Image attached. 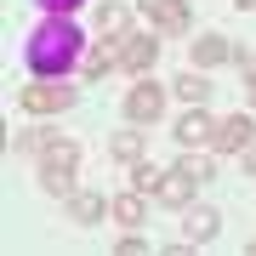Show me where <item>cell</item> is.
Wrapping results in <instances>:
<instances>
[{
	"label": "cell",
	"mask_w": 256,
	"mask_h": 256,
	"mask_svg": "<svg viewBox=\"0 0 256 256\" xmlns=\"http://www.w3.org/2000/svg\"><path fill=\"white\" fill-rule=\"evenodd\" d=\"M86 46H92V40L80 34L74 18H46L28 34V46H23L28 74H34V80H68V74L86 63Z\"/></svg>",
	"instance_id": "6da1fadb"
},
{
	"label": "cell",
	"mask_w": 256,
	"mask_h": 256,
	"mask_svg": "<svg viewBox=\"0 0 256 256\" xmlns=\"http://www.w3.org/2000/svg\"><path fill=\"white\" fill-rule=\"evenodd\" d=\"M165 86L160 80H148V74H137V86H131L126 92V102H120V108H126V120L131 126H154V120H165Z\"/></svg>",
	"instance_id": "7a4b0ae2"
},
{
	"label": "cell",
	"mask_w": 256,
	"mask_h": 256,
	"mask_svg": "<svg viewBox=\"0 0 256 256\" xmlns=\"http://www.w3.org/2000/svg\"><path fill=\"white\" fill-rule=\"evenodd\" d=\"M18 102H23L28 114H63V108L80 102V92H74L68 80H34V86H23V92H18Z\"/></svg>",
	"instance_id": "3957f363"
},
{
	"label": "cell",
	"mask_w": 256,
	"mask_h": 256,
	"mask_svg": "<svg viewBox=\"0 0 256 256\" xmlns=\"http://www.w3.org/2000/svg\"><path fill=\"white\" fill-rule=\"evenodd\" d=\"M234 52H239V40H228L222 28H205V34H194V46H188V63L194 68H222V63H234Z\"/></svg>",
	"instance_id": "277c9868"
},
{
	"label": "cell",
	"mask_w": 256,
	"mask_h": 256,
	"mask_svg": "<svg viewBox=\"0 0 256 256\" xmlns=\"http://www.w3.org/2000/svg\"><path fill=\"white\" fill-rule=\"evenodd\" d=\"M245 142H256V114H222L210 131V154H239Z\"/></svg>",
	"instance_id": "5b68a950"
},
{
	"label": "cell",
	"mask_w": 256,
	"mask_h": 256,
	"mask_svg": "<svg viewBox=\"0 0 256 256\" xmlns=\"http://www.w3.org/2000/svg\"><path fill=\"white\" fill-rule=\"evenodd\" d=\"M34 165H40V171H80V142L46 126V142H40V154H34Z\"/></svg>",
	"instance_id": "8992f818"
},
{
	"label": "cell",
	"mask_w": 256,
	"mask_h": 256,
	"mask_svg": "<svg viewBox=\"0 0 256 256\" xmlns=\"http://www.w3.org/2000/svg\"><path fill=\"white\" fill-rule=\"evenodd\" d=\"M120 68V34H102L86 46V63H80V80L86 86H97V80H108V74Z\"/></svg>",
	"instance_id": "52a82bcc"
},
{
	"label": "cell",
	"mask_w": 256,
	"mask_h": 256,
	"mask_svg": "<svg viewBox=\"0 0 256 256\" xmlns=\"http://www.w3.org/2000/svg\"><path fill=\"white\" fill-rule=\"evenodd\" d=\"M142 12H148V23H154V34H188L194 28L188 0H142Z\"/></svg>",
	"instance_id": "ba28073f"
},
{
	"label": "cell",
	"mask_w": 256,
	"mask_h": 256,
	"mask_svg": "<svg viewBox=\"0 0 256 256\" xmlns=\"http://www.w3.org/2000/svg\"><path fill=\"white\" fill-rule=\"evenodd\" d=\"M154 57H160V34H154V28L120 40V68H126V74H148V68H154Z\"/></svg>",
	"instance_id": "9c48e42d"
},
{
	"label": "cell",
	"mask_w": 256,
	"mask_h": 256,
	"mask_svg": "<svg viewBox=\"0 0 256 256\" xmlns=\"http://www.w3.org/2000/svg\"><path fill=\"white\" fill-rule=\"evenodd\" d=\"M194 194H200V182H194V176L182 171V165H171V171H165V182H160V194H154V200H160L165 210H188V205H194Z\"/></svg>",
	"instance_id": "30bf717a"
},
{
	"label": "cell",
	"mask_w": 256,
	"mask_h": 256,
	"mask_svg": "<svg viewBox=\"0 0 256 256\" xmlns=\"http://www.w3.org/2000/svg\"><path fill=\"white\" fill-rule=\"evenodd\" d=\"M216 234H222L216 205H188V210H182V239H188V245H210Z\"/></svg>",
	"instance_id": "8fae6325"
},
{
	"label": "cell",
	"mask_w": 256,
	"mask_h": 256,
	"mask_svg": "<svg viewBox=\"0 0 256 256\" xmlns=\"http://www.w3.org/2000/svg\"><path fill=\"white\" fill-rule=\"evenodd\" d=\"M210 131H216V120H210L205 102H200V108H188V114L171 126V137L182 142V148H210Z\"/></svg>",
	"instance_id": "7c38bea8"
},
{
	"label": "cell",
	"mask_w": 256,
	"mask_h": 256,
	"mask_svg": "<svg viewBox=\"0 0 256 256\" xmlns=\"http://www.w3.org/2000/svg\"><path fill=\"white\" fill-rule=\"evenodd\" d=\"M68 216L80 222V228H97V222L108 216V200H102L97 188H74V194H68Z\"/></svg>",
	"instance_id": "4fadbf2b"
},
{
	"label": "cell",
	"mask_w": 256,
	"mask_h": 256,
	"mask_svg": "<svg viewBox=\"0 0 256 256\" xmlns=\"http://www.w3.org/2000/svg\"><path fill=\"white\" fill-rule=\"evenodd\" d=\"M108 216L120 222V228H142V222H148V194H137V188L120 194V200L108 205Z\"/></svg>",
	"instance_id": "5bb4252c"
},
{
	"label": "cell",
	"mask_w": 256,
	"mask_h": 256,
	"mask_svg": "<svg viewBox=\"0 0 256 256\" xmlns=\"http://www.w3.org/2000/svg\"><path fill=\"white\" fill-rule=\"evenodd\" d=\"M108 160H114V165H137V160H142V126L114 131V137H108Z\"/></svg>",
	"instance_id": "9a60e30c"
},
{
	"label": "cell",
	"mask_w": 256,
	"mask_h": 256,
	"mask_svg": "<svg viewBox=\"0 0 256 256\" xmlns=\"http://www.w3.org/2000/svg\"><path fill=\"white\" fill-rule=\"evenodd\" d=\"M97 34H120V40L131 34V6L126 0H102L97 6Z\"/></svg>",
	"instance_id": "2e32d148"
},
{
	"label": "cell",
	"mask_w": 256,
	"mask_h": 256,
	"mask_svg": "<svg viewBox=\"0 0 256 256\" xmlns=\"http://www.w3.org/2000/svg\"><path fill=\"white\" fill-rule=\"evenodd\" d=\"M171 97H182L188 108H200V102L210 97V80H205L200 68H188V74H176V80H171Z\"/></svg>",
	"instance_id": "e0dca14e"
},
{
	"label": "cell",
	"mask_w": 256,
	"mask_h": 256,
	"mask_svg": "<svg viewBox=\"0 0 256 256\" xmlns=\"http://www.w3.org/2000/svg\"><path fill=\"white\" fill-rule=\"evenodd\" d=\"M160 182H165V165H154V160H137V165H131V188H137V194H148V200H154Z\"/></svg>",
	"instance_id": "ac0fdd59"
},
{
	"label": "cell",
	"mask_w": 256,
	"mask_h": 256,
	"mask_svg": "<svg viewBox=\"0 0 256 256\" xmlns=\"http://www.w3.org/2000/svg\"><path fill=\"white\" fill-rule=\"evenodd\" d=\"M176 165H182L194 182H216V154H200V148H188V154L176 160Z\"/></svg>",
	"instance_id": "d6986e66"
},
{
	"label": "cell",
	"mask_w": 256,
	"mask_h": 256,
	"mask_svg": "<svg viewBox=\"0 0 256 256\" xmlns=\"http://www.w3.org/2000/svg\"><path fill=\"white\" fill-rule=\"evenodd\" d=\"M74 176H80V171H40V188H46V194H57V200H68V194L80 188Z\"/></svg>",
	"instance_id": "ffe728a7"
},
{
	"label": "cell",
	"mask_w": 256,
	"mask_h": 256,
	"mask_svg": "<svg viewBox=\"0 0 256 256\" xmlns=\"http://www.w3.org/2000/svg\"><path fill=\"white\" fill-rule=\"evenodd\" d=\"M40 142H46V126H28V131H18V137H12V148H18V154H40Z\"/></svg>",
	"instance_id": "44dd1931"
},
{
	"label": "cell",
	"mask_w": 256,
	"mask_h": 256,
	"mask_svg": "<svg viewBox=\"0 0 256 256\" xmlns=\"http://www.w3.org/2000/svg\"><path fill=\"white\" fill-rule=\"evenodd\" d=\"M114 256H148V239H142L137 228H131V234H120V239H114Z\"/></svg>",
	"instance_id": "7402d4cb"
},
{
	"label": "cell",
	"mask_w": 256,
	"mask_h": 256,
	"mask_svg": "<svg viewBox=\"0 0 256 256\" xmlns=\"http://www.w3.org/2000/svg\"><path fill=\"white\" fill-rule=\"evenodd\" d=\"M234 63H239V74H245V92L256 97V52H250V46H239V52H234Z\"/></svg>",
	"instance_id": "603a6c76"
},
{
	"label": "cell",
	"mask_w": 256,
	"mask_h": 256,
	"mask_svg": "<svg viewBox=\"0 0 256 256\" xmlns=\"http://www.w3.org/2000/svg\"><path fill=\"white\" fill-rule=\"evenodd\" d=\"M34 6H46V12H52V18H68V12H80V6H86V0H34Z\"/></svg>",
	"instance_id": "cb8c5ba5"
},
{
	"label": "cell",
	"mask_w": 256,
	"mask_h": 256,
	"mask_svg": "<svg viewBox=\"0 0 256 256\" xmlns=\"http://www.w3.org/2000/svg\"><path fill=\"white\" fill-rule=\"evenodd\" d=\"M239 165H245V176H256V142H245V148H239Z\"/></svg>",
	"instance_id": "d4e9b609"
},
{
	"label": "cell",
	"mask_w": 256,
	"mask_h": 256,
	"mask_svg": "<svg viewBox=\"0 0 256 256\" xmlns=\"http://www.w3.org/2000/svg\"><path fill=\"white\" fill-rule=\"evenodd\" d=\"M245 256H256V234H250V239H245Z\"/></svg>",
	"instance_id": "484cf974"
},
{
	"label": "cell",
	"mask_w": 256,
	"mask_h": 256,
	"mask_svg": "<svg viewBox=\"0 0 256 256\" xmlns=\"http://www.w3.org/2000/svg\"><path fill=\"white\" fill-rule=\"evenodd\" d=\"M250 102H256V97H250Z\"/></svg>",
	"instance_id": "4316f807"
}]
</instances>
